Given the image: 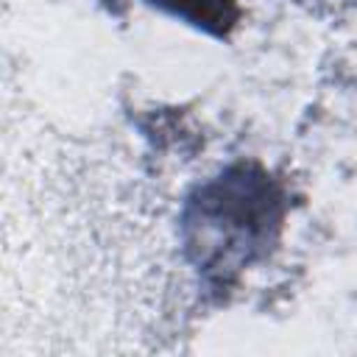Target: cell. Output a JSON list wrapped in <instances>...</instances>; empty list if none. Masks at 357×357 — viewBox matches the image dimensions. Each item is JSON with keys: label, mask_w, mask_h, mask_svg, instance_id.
<instances>
[{"label": "cell", "mask_w": 357, "mask_h": 357, "mask_svg": "<svg viewBox=\"0 0 357 357\" xmlns=\"http://www.w3.org/2000/svg\"><path fill=\"white\" fill-rule=\"evenodd\" d=\"M145 3L173 17H181L184 22H192L209 33H223L237 17L234 0H145Z\"/></svg>", "instance_id": "cell-1"}]
</instances>
